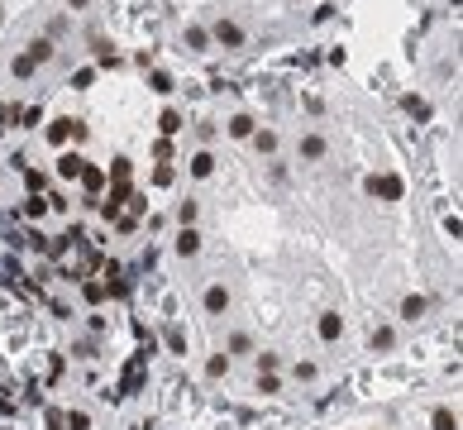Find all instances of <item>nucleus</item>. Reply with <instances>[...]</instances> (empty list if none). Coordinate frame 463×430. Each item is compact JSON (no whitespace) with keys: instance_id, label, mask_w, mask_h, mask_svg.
Returning <instances> with one entry per match:
<instances>
[{"instance_id":"16","label":"nucleus","mask_w":463,"mask_h":430,"mask_svg":"<svg viewBox=\"0 0 463 430\" xmlns=\"http://www.w3.org/2000/svg\"><path fill=\"white\" fill-rule=\"evenodd\" d=\"M253 148L258 153H278V134L273 129H253Z\"/></svg>"},{"instance_id":"34","label":"nucleus","mask_w":463,"mask_h":430,"mask_svg":"<svg viewBox=\"0 0 463 430\" xmlns=\"http://www.w3.org/2000/svg\"><path fill=\"white\" fill-rule=\"evenodd\" d=\"M278 368V354H258V373H273Z\"/></svg>"},{"instance_id":"36","label":"nucleus","mask_w":463,"mask_h":430,"mask_svg":"<svg viewBox=\"0 0 463 430\" xmlns=\"http://www.w3.org/2000/svg\"><path fill=\"white\" fill-rule=\"evenodd\" d=\"M67 5H72V10H87V5H91V0H67Z\"/></svg>"},{"instance_id":"35","label":"nucleus","mask_w":463,"mask_h":430,"mask_svg":"<svg viewBox=\"0 0 463 430\" xmlns=\"http://www.w3.org/2000/svg\"><path fill=\"white\" fill-rule=\"evenodd\" d=\"M91 82H95V72H91V67H82V72L72 77V87H91Z\"/></svg>"},{"instance_id":"6","label":"nucleus","mask_w":463,"mask_h":430,"mask_svg":"<svg viewBox=\"0 0 463 430\" xmlns=\"http://www.w3.org/2000/svg\"><path fill=\"white\" fill-rule=\"evenodd\" d=\"M82 168H87V158H82V153H63V158H58V177H67V182H77V177H82Z\"/></svg>"},{"instance_id":"29","label":"nucleus","mask_w":463,"mask_h":430,"mask_svg":"<svg viewBox=\"0 0 463 430\" xmlns=\"http://www.w3.org/2000/svg\"><path fill=\"white\" fill-rule=\"evenodd\" d=\"M372 349H392V330H387V325L372 330Z\"/></svg>"},{"instance_id":"23","label":"nucleus","mask_w":463,"mask_h":430,"mask_svg":"<svg viewBox=\"0 0 463 430\" xmlns=\"http://www.w3.org/2000/svg\"><path fill=\"white\" fill-rule=\"evenodd\" d=\"M148 87H153L158 96H168V91H172V77H168V72H153V77H148Z\"/></svg>"},{"instance_id":"8","label":"nucleus","mask_w":463,"mask_h":430,"mask_svg":"<svg viewBox=\"0 0 463 430\" xmlns=\"http://www.w3.org/2000/svg\"><path fill=\"white\" fill-rule=\"evenodd\" d=\"M34 72H38V63H34V58H29V53H19V58H14V63H10V77H14V82H29V77H34Z\"/></svg>"},{"instance_id":"1","label":"nucleus","mask_w":463,"mask_h":430,"mask_svg":"<svg viewBox=\"0 0 463 430\" xmlns=\"http://www.w3.org/2000/svg\"><path fill=\"white\" fill-rule=\"evenodd\" d=\"M67 139H87V124L82 120H72V115H58L53 124H48V144H67Z\"/></svg>"},{"instance_id":"18","label":"nucleus","mask_w":463,"mask_h":430,"mask_svg":"<svg viewBox=\"0 0 463 430\" xmlns=\"http://www.w3.org/2000/svg\"><path fill=\"white\" fill-rule=\"evenodd\" d=\"M43 215H48V201H43V196H29V201H24V220H43Z\"/></svg>"},{"instance_id":"31","label":"nucleus","mask_w":463,"mask_h":430,"mask_svg":"<svg viewBox=\"0 0 463 430\" xmlns=\"http://www.w3.org/2000/svg\"><path fill=\"white\" fill-rule=\"evenodd\" d=\"M67 430H91V421H87V411H72V416H67Z\"/></svg>"},{"instance_id":"28","label":"nucleus","mask_w":463,"mask_h":430,"mask_svg":"<svg viewBox=\"0 0 463 430\" xmlns=\"http://www.w3.org/2000/svg\"><path fill=\"white\" fill-rule=\"evenodd\" d=\"M177 220H182V229H191V220H196V201H182V206H177Z\"/></svg>"},{"instance_id":"9","label":"nucleus","mask_w":463,"mask_h":430,"mask_svg":"<svg viewBox=\"0 0 463 430\" xmlns=\"http://www.w3.org/2000/svg\"><path fill=\"white\" fill-rule=\"evenodd\" d=\"M301 158H306V163H320V158H325V139H320V134H306V139H301Z\"/></svg>"},{"instance_id":"4","label":"nucleus","mask_w":463,"mask_h":430,"mask_svg":"<svg viewBox=\"0 0 463 430\" xmlns=\"http://www.w3.org/2000/svg\"><path fill=\"white\" fill-rule=\"evenodd\" d=\"M315 330H320V339H325V344H335V339L344 335V316H339V311H325V316L315 321Z\"/></svg>"},{"instance_id":"12","label":"nucleus","mask_w":463,"mask_h":430,"mask_svg":"<svg viewBox=\"0 0 463 430\" xmlns=\"http://www.w3.org/2000/svg\"><path fill=\"white\" fill-rule=\"evenodd\" d=\"M186 48H191V53H205V48H210V29L191 24V29H186Z\"/></svg>"},{"instance_id":"21","label":"nucleus","mask_w":463,"mask_h":430,"mask_svg":"<svg viewBox=\"0 0 463 430\" xmlns=\"http://www.w3.org/2000/svg\"><path fill=\"white\" fill-rule=\"evenodd\" d=\"M158 129H163V134H177V129H182V115H177V110H163Z\"/></svg>"},{"instance_id":"24","label":"nucleus","mask_w":463,"mask_h":430,"mask_svg":"<svg viewBox=\"0 0 463 430\" xmlns=\"http://www.w3.org/2000/svg\"><path fill=\"white\" fill-rule=\"evenodd\" d=\"M205 373H210V378H220V373H229V354H215V359L205 363Z\"/></svg>"},{"instance_id":"2","label":"nucleus","mask_w":463,"mask_h":430,"mask_svg":"<svg viewBox=\"0 0 463 430\" xmlns=\"http://www.w3.org/2000/svg\"><path fill=\"white\" fill-rule=\"evenodd\" d=\"M401 177H368V196H382V201H401Z\"/></svg>"},{"instance_id":"13","label":"nucleus","mask_w":463,"mask_h":430,"mask_svg":"<svg viewBox=\"0 0 463 430\" xmlns=\"http://www.w3.org/2000/svg\"><path fill=\"white\" fill-rule=\"evenodd\" d=\"M253 129H258V124H253V115H244V110L229 120V134H234V139H253Z\"/></svg>"},{"instance_id":"33","label":"nucleus","mask_w":463,"mask_h":430,"mask_svg":"<svg viewBox=\"0 0 463 430\" xmlns=\"http://www.w3.org/2000/svg\"><path fill=\"white\" fill-rule=\"evenodd\" d=\"M72 354H77V359H95V339H82V344H77Z\"/></svg>"},{"instance_id":"32","label":"nucleus","mask_w":463,"mask_h":430,"mask_svg":"<svg viewBox=\"0 0 463 430\" xmlns=\"http://www.w3.org/2000/svg\"><path fill=\"white\" fill-rule=\"evenodd\" d=\"M153 158H158V163H168V158H172V144H168V139H158V144H153Z\"/></svg>"},{"instance_id":"26","label":"nucleus","mask_w":463,"mask_h":430,"mask_svg":"<svg viewBox=\"0 0 463 430\" xmlns=\"http://www.w3.org/2000/svg\"><path fill=\"white\" fill-rule=\"evenodd\" d=\"M110 177H115V182H129V158H115V163H110Z\"/></svg>"},{"instance_id":"22","label":"nucleus","mask_w":463,"mask_h":430,"mask_svg":"<svg viewBox=\"0 0 463 430\" xmlns=\"http://www.w3.org/2000/svg\"><path fill=\"white\" fill-rule=\"evenodd\" d=\"M95 58H100V67H120V58H115L110 43H100V38H95Z\"/></svg>"},{"instance_id":"20","label":"nucleus","mask_w":463,"mask_h":430,"mask_svg":"<svg viewBox=\"0 0 463 430\" xmlns=\"http://www.w3.org/2000/svg\"><path fill=\"white\" fill-rule=\"evenodd\" d=\"M82 297H87L91 306H100V302H105V282H82Z\"/></svg>"},{"instance_id":"5","label":"nucleus","mask_w":463,"mask_h":430,"mask_svg":"<svg viewBox=\"0 0 463 430\" xmlns=\"http://www.w3.org/2000/svg\"><path fill=\"white\" fill-rule=\"evenodd\" d=\"M201 302H205V311H210V316H225V311H229V287H220V282H215V287H205V297H201Z\"/></svg>"},{"instance_id":"17","label":"nucleus","mask_w":463,"mask_h":430,"mask_svg":"<svg viewBox=\"0 0 463 430\" xmlns=\"http://www.w3.org/2000/svg\"><path fill=\"white\" fill-rule=\"evenodd\" d=\"M425 316V297H406L401 302V321H420Z\"/></svg>"},{"instance_id":"3","label":"nucleus","mask_w":463,"mask_h":430,"mask_svg":"<svg viewBox=\"0 0 463 430\" xmlns=\"http://www.w3.org/2000/svg\"><path fill=\"white\" fill-rule=\"evenodd\" d=\"M210 38H215L220 48H239V43H244V29H239L234 19H220V24L210 29Z\"/></svg>"},{"instance_id":"10","label":"nucleus","mask_w":463,"mask_h":430,"mask_svg":"<svg viewBox=\"0 0 463 430\" xmlns=\"http://www.w3.org/2000/svg\"><path fill=\"white\" fill-rule=\"evenodd\" d=\"M210 172H215V153H210V148L191 153V177H210Z\"/></svg>"},{"instance_id":"14","label":"nucleus","mask_w":463,"mask_h":430,"mask_svg":"<svg viewBox=\"0 0 463 430\" xmlns=\"http://www.w3.org/2000/svg\"><path fill=\"white\" fill-rule=\"evenodd\" d=\"M24 53H29V58H34V63H38V67H43V63H48V58H53V38H34V43H29V48H24Z\"/></svg>"},{"instance_id":"19","label":"nucleus","mask_w":463,"mask_h":430,"mask_svg":"<svg viewBox=\"0 0 463 430\" xmlns=\"http://www.w3.org/2000/svg\"><path fill=\"white\" fill-rule=\"evenodd\" d=\"M401 106H406V115H416V120H430V106H425L420 96H406Z\"/></svg>"},{"instance_id":"30","label":"nucleus","mask_w":463,"mask_h":430,"mask_svg":"<svg viewBox=\"0 0 463 430\" xmlns=\"http://www.w3.org/2000/svg\"><path fill=\"white\" fill-rule=\"evenodd\" d=\"M168 349H172V354H186V339H182V330H168Z\"/></svg>"},{"instance_id":"27","label":"nucleus","mask_w":463,"mask_h":430,"mask_svg":"<svg viewBox=\"0 0 463 430\" xmlns=\"http://www.w3.org/2000/svg\"><path fill=\"white\" fill-rule=\"evenodd\" d=\"M249 349H253L249 335H234V339H229V359H234V354H249Z\"/></svg>"},{"instance_id":"7","label":"nucleus","mask_w":463,"mask_h":430,"mask_svg":"<svg viewBox=\"0 0 463 430\" xmlns=\"http://www.w3.org/2000/svg\"><path fill=\"white\" fill-rule=\"evenodd\" d=\"M172 249H177V253H182V258H196V253H201V234H196V229H182V234H177V244H172Z\"/></svg>"},{"instance_id":"15","label":"nucleus","mask_w":463,"mask_h":430,"mask_svg":"<svg viewBox=\"0 0 463 430\" xmlns=\"http://www.w3.org/2000/svg\"><path fill=\"white\" fill-rule=\"evenodd\" d=\"M430 426H435V430H459V416H454L449 407H435V416H430Z\"/></svg>"},{"instance_id":"25","label":"nucleus","mask_w":463,"mask_h":430,"mask_svg":"<svg viewBox=\"0 0 463 430\" xmlns=\"http://www.w3.org/2000/svg\"><path fill=\"white\" fill-rule=\"evenodd\" d=\"M258 392H263V397H273V392H282V383L273 378V373H258Z\"/></svg>"},{"instance_id":"11","label":"nucleus","mask_w":463,"mask_h":430,"mask_svg":"<svg viewBox=\"0 0 463 430\" xmlns=\"http://www.w3.org/2000/svg\"><path fill=\"white\" fill-rule=\"evenodd\" d=\"M77 182H82V187H87V192H100V187H105V168H95V163H87V168H82V177H77Z\"/></svg>"}]
</instances>
